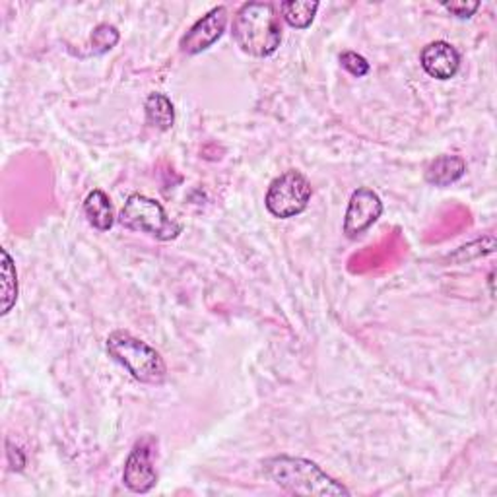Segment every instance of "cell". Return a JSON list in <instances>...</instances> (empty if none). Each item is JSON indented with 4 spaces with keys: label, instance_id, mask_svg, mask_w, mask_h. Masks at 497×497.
<instances>
[{
    "label": "cell",
    "instance_id": "cell-1",
    "mask_svg": "<svg viewBox=\"0 0 497 497\" xmlns=\"http://www.w3.org/2000/svg\"><path fill=\"white\" fill-rule=\"evenodd\" d=\"M263 474L280 490L304 497H350L342 481L326 474L317 462L304 457L276 455L263 461Z\"/></svg>",
    "mask_w": 497,
    "mask_h": 497
},
{
    "label": "cell",
    "instance_id": "cell-2",
    "mask_svg": "<svg viewBox=\"0 0 497 497\" xmlns=\"http://www.w3.org/2000/svg\"><path fill=\"white\" fill-rule=\"evenodd\" d=\"M232 36L237 47L257 58L274 55L282 43L276 8L270 3H245L233 18Z\"/></svg>",
    "mask_w": 497,
    "mask_h": 497
},
{
    "label": "cell",
    "instance_id": "cell-3",
    "mask_svg": "<svg viewBox=\"0 0 497 497\" xmlns=\"http://www.w3.org/2000/svg\"><path fill=\"white\" fill-rule=\"evenodd\" d=\"M105 350L139 383L160 387L168 381V364H165L161 354L144 340L130 335L129 330H113L105 340Z\"/></svg>",
    "mask_w": 497,
    "mask_h": 497
},
{
    "label": "cell",
    "instance_id": "cell-4",
    "mask_svg": "<svg viewBox=\"0 0 497 497\" xmlns=\"http://www.w3.org/2000/svg\"><path fill=\"white\" fill-rule=\"evenodd\" d=\"M117 220L125 230L148 233L158 241H173L183 233V223L170 218L161 202L140 192L130 194Z\"/></svg>",
    "mask_w": 497,
    "mask_h": 497
},
{
    "label": "cell",
    "instance_id": "cell-5",
    "mask_svg": "<svg viewBox=\"0 0 497 497\" xmlns=\"http://www.w3.org/2000/svg\"><path fill=\"white\" fill-rule=\"evenodd\" d=\"M311 197L313 187L309 179L297 170H288L268 185L264 206L274 218L290 220L305 212Z\"/></svg>",
    "mask_w": 497,
    "mask_h": 497
},
{
    "label": "cell",
    "instance_id": "cell-6",
    "mask_svg": "<svg viewBox=\"0 0 497 497\" xmlns=\"http://www.w3.org/2000/svg\"><path fill=\"white\" fill-rule=\"evenodd\" d=\"M383 216V201L378 192L369 187H357L348 201L344 214L342 232L348 239L364 235L371 225Z\"/></svg>",
    "mask_w": 497,
    "mask_h": 497
},
{
    "label": "cell",
    "instance_id": "cell-7",
    "mask_svg": "<svg viewBox=\"0 0 497 497\" xmlns=\"http://www.w3.org/2000/svg\"><path fill=\"white\" fill-rule=\"evenodd\" d=\"M154 440L144 438L134 443L125 461L123 484L132 493H148L158 484V471L154 464Z\"/></svg>",
    "mask_w": 497,
    "mask_h": 497
},
{
    "label": "cell",
    "instance_id": "cell-8",
    "mask_svg": "<svg viewBox=\"0 0 497 497\" xmlns=\"http://www.w3.org/2000/svg\"><path fill=\"white\" fill-rule=\"evenodd\" d=\"M228 18H230L228 8L225 6H216L206 12L204 16L194 22L189 27V32L181 37L179 41L181 53L194 57L208 51L223 36L225 27H228Z\"/></svg>",
    "mask_w": 497,
    "mask_h": 497
},
{
    "label": "cell",
    "instance_id": "cell-9",
    "mask_svg": "<svg viewBox=\"0 0 497 497\" xmlns=\"http://www.w3.org/2000/svg\"><path fill=\"white\" fill-rule=\"evenodd\" d=\"M419 63L428 77L445 82L457 77L461 68V53L455 49V45L447 41H431L421 49Z\"/></svg>",
    "mask_w": 497,
    "mask_h": 497
},
{
    "label": "cell",
    "instance_id": "cell-10",
    "mask_svg": "<svg viewBox=\"0 0 497 497\" xmlns=\"http://www.w3.org/2000/svg\"><path fill=\"white\" fill-rule=\"evenodd\" d=\"M466 173V161L461 156L443 154L435 158L426 170V183L433 187H450Z\"/></svg>",
    "mask_w": 497,
    "mask_h": 497
},
{
    "label": "cell",
    "instance_id": "cell-11",
    "mask_svg": "<svg viewBox=\"0 0 497 497\" xmlns=\"http://www.w3.org/2000/svg\"><path fill=\"white\" fill-rule=\"evenodd\" d=\"M84 216L98 232H109L115 223V210L108 192L94 189L84 201Z\"/></svg>",
    "mask_w": 497,
    "mask_h": 497
},
{
    "label": "cell",
    "instance_id": "cell-12",
    "mask_svg": "<svg viewBox=\"0 0 497 497\" xmlns=\"http://www.w3.org/2000/svg\"><path fill=\"white\" fill-rule=\"evenodd\" d=\"M144 113L146 123L161 132L171 130L175 125V105L165 94H150L144 101Z\"/></svg>",
    "mask_w": 497,
    "mask_h": 497
},
{
    "label": "cell",
    "instance_id": "cell-13",
    "mask_svg": "<svg viewBox=\"0 0 497 497\" xmlns=\"http://www.w3.org/2000/svg\"><path fill=\"white\" fill-rule=\"evenodd\" d=\"M317 0H285L280 5V12L284 22L295 29H307L311 27L315 16L319 10Z\"/></svg>",
    "mask_w": 497,
    "mask_h": 497
},
{
    "label": "cell",
    "instance_id": "cell-14",
    "mask_svg": "<svg viewBox=\"0 0 497 497\" xmlns=\"http://www.w3.org/2000/svg\"><path fill=\"white\" fill-rule=\"evenodd\" d=\"M0 274H3V307H0V315H8L18 301V273L16 264H14L10 253L6 249H0Z\"/></svg>",
    "mask_w": 497,
    "mask_h": 497
},
{
    "label": "cell",
    "instance_id": "cell-15",
    "mask_svg": "<svg viewBox=\"0 0 497 497\" xmlns=\"http://www.w3.org/2000/svg\"><path fill=\"white\" fill-rule=\"evenodd\" d=\"M495 251V237L493 235H486L481 239L472 241V243L464 245L461 249H457L453 254H449L450 263H469L480 257H486V254H492Z\"/></svg>",
    "mask_w": 497,
    "mask_h": 497
},
{
    "label": "cell",
    "instance_id": "cell-16",
    "mask_svg": "<svg viewBox=\"0 0 497 497\" xmlns=\"http://www.w3.org/2000/svg\"><path fill=\"white\" fill-rule=\"evenodd\" d=\"M120 39V34L119 29L111 24H99L94 27L92 32V37H89V47H92V55L99 57V55H105L109 53L115 45L119 43Z\"/></svg>",
    "mask_w": 497,
    "mask_h": 497
},
{
    "label": "cell",
    "instance_id": "cell-17",
    "mask_svg": "<svg viewBox=\"0 0 497 497\" xmlns=\"http://www.w3.org/2000/svg\"><path fill=\"white\" fill-rule=\"evenodd\" d=\"M340 65H342L344 70H348L352 77H356V78L368 77L369 70H371L369 60L364 55H359L356 51H344L340 55Z\"/></svg>",
    "mask_w": 497,
    "mask_h": 497
},
{
    "label": "cell",
    "instance_id": "cell-18",
    "mask_svg": "<svg viewBox=\"0 0 497 497\" xmlns=\"http://www.w3.org/2000/svg\"><path fill=\"white\" fill-rule=\"evenodd\" d=\"M480 3H469V0H459V3H443V8L453 14L459 20H469L478 12Z\"/></svg>",
    "mask_w": 497,
    "mask_h": 497
},
{
    "label": "cell",
    "instance_id": "cell-19",
    "mask_svg": "<svg viewBox=\"0 0 497 497\" xmlns=\"http://www.w3.org/2000/svg\"><path fill=\"white\" fill-rule=\"evenodd\" d=\"M6 457H8V462L12 466V471H16V472H22L24 471V466H26V455H24V450L16 445H12L10 441L6 443Z\"/></svg>",
    "mask_w": 497,
    "mask_h": 497
}]
</instances>
